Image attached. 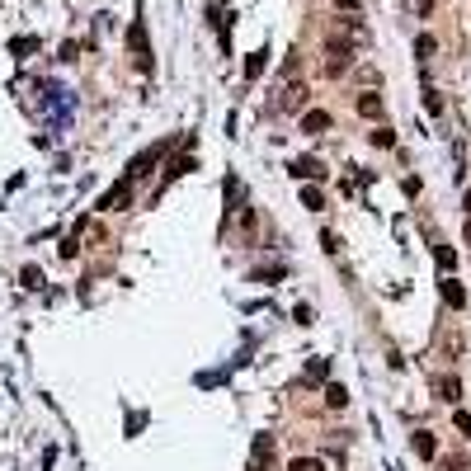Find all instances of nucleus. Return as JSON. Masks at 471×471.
<instances>
[{
	"mask_svg": "<svg viewBox=\"0 0 471 471\" xmlns=\"http://www.w3.org/2000/svg\"><path fill=\"white\" fill-rule=\"evenodd\" d=\"M288 471H325V462H321V457H292Z\"/></svg>",
	"mask_w": 471,
	"mask_h": 471,
	"instance_id": "obj_4",
	"label": "nucleus"
},
{
	"mask_svg": "<svg viewBox=\"0 0 471 471\" xmlns=\"http://www.w3.org/2000/svg\"><path fill=\"white\" fill-rule=\"evenodd\" d=\"M292 174H297V179H325V165H321V160H292Z\"/></svg>",
	"mask_w": 471,
	"mask_h": 471,
	"instance_id": "obj_2",
	"label": "nucleus"
},
{
	"mask_svg": "<svg viewBox=\"0 0 471 471\" xmlns=\"http://www.w3.org/2000/svg\"><path fill=\"white\" fill-rule=\"evenodd\" d=\"M349 62H354V52H349V43H330V62H325V71H330V76H340V71H349Z\"/></svg>",
	"mask_w": 471,
	"mask_h": 471,
	"instance_id": "obj_1",
	"label": "nucleus"
},
{
	"mask_svg": "<svg viewBox=\"0 0 471 471\" xmlns=\"http://www.w3.org/2000/svg\"><path fill=\"white\" fill-rule=\"evenodd\" d=\"M302 127H307V132H325V127H330V113H307V118H302Z\"/></svg>",
	"mask_w": 471,
	"mask_h": 471,
	"instance_id": "obj_5",
	"label": "nucleus"
},
{
	"mask_svg": "<svg viewBox=\"0 0 471 471\" xmlns=\"http://www.w3.org/2000/svg\"><path fill=\"white\" fill-rule=\"evenodd\" d=\"M344 401H349V392H344V387H325V406H335V410H340Z\"/></svg>",
	"mask_w": 471,
	"mask_h": 471,
	"instance_id": "obj_9",
	"label": "nucleus"
},
{
	"mask_svg": "<svg viewBox=\"0 0 471 471\" xmlns=\"http://www.w3.org/2000/svg\"><path fill=\"white\" fill-rule=\"evenodd\" d=\"M335 5H344L349 15H354V10H359V0H335Z\"/></svg>",
	"mask_w": 471,
	"mask_h": 471,
	"instance_id": "obj_12",
	"label": "nucleus"
},
{
	"mask_svg": "<svg viewBox=\"0 0 471 471\" xmlns=\"http://www.w3.org/2000/svg\"><path fill=\"white\" fill-rule=\"evenodd\" d=\"M127 193H132V184H118L113 193H104V203H99V207H104V212H113V207H123V203H127Z\"/></svg>",
	"mask_w": 471,
	"mask_h": 471,
	"instance_id": "obj_3",
	"label": "nucleus"
},
{
	"mask_svg": "<svg viewBox=\"0 0 471 471\" xmlns=\"http://www.w3.org/2000/svg\"><path fill=\"white\" fill-rule=\"evenodd\" d=\"M457 429H462V434L471 439V415H462V410H457Z\"/></svg>",
	"mask_w": 471,
	"mask_h": 471,
	"instance_id": "obj_11",
	"label": "nucleus"
},
{
	"mask_svg": "<svg viewBox=\"0 0 471 471\" xmlns=\"http://www.w3.org/2000/svg\"><path fill=\"white\" fill-rule=\"evenodd\" d=\"M359 113H363V118H377V113H382V99H373V94H363V99H359Z\"/></svg>",
	"mask_w": 471,
	"mask_h": 471,
	"instance_id": "obj_6",
	"label": "nucleus"
},
{
	"mask_svg": "<svg viewBox=\"0 0 471 471\" xmlns=\"http://www.w3.org/2000/svg\"><path fill=\"white\" fill-rule=\"evenodd\" d=\"M415 448H420V457H434V434H415Z\"/></svg>",
	"mask_w": 471,
	"mask_h": 471,
	"instance_id": "obj_10",
	"label": "nucleus"
},
{
	"mask_svg": "<svg viewBox=\"0 0 471 471\" xmlns=\"http://www.w3.org/2000/svg\"><path fill=\"white\" fill-rule=\"evenodd\" d=\"M457 392H462V387H457V377H443V382H439V396H443V401H457Z\"/></svg>",
	"mask_w": 471,
	"mask_h": 471,
	"instance_id": "obj_8",
	"label": "nucleus"
},
{
	"mask_svg": "<svg viewBox=\"0 0 471 471\" xmlns=\"http://www.w3.org/2000/svg\"><path fill=\"white\" fill-rule=\"evenodd\" d=\"M462 203H467V212H471V188H467V198H462Z\"/></svg>",
	"mask_w": 471,
	"mask_h": 471,
	"instance_id": "obj_13",
	"label": "nucleus"
},
{
	"mask_svg": "<svg viewBox=\"0 0 471 471\" xmlns=\"http://www.w3.org/2000/svg\"><path fill=\"white\" fill-rule=\"evenodd\" d=\"M443 297L453 302V307H462V302H467V292H462V288H457V283L448 278V283H443Z\"/></svg>",
	"mask_w": 471,
	"mask_h": 471,
	"instance_id": "obj_7",
	"label": "nucleus"
}]
</instances>
